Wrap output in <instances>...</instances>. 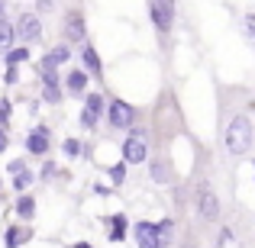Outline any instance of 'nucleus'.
Returning <instances> with one entry per match:
<instances>
[{"mask_svg":"<svg viewBox=\"0 0 255 248\" xmlns=\"http://www.w3.org/2000/svg\"><path fill=\"white\" fill-rule=\"evenodd\" d=\"M255 145V126H252V116L249 113H230V119H223V149L226 155L233 158H243L249 155Z\"/></svg>","mask_w":255,"mask_h":248,"instance_id":"obj_1","label":"nucleus"},{"mask_svg":"<svg viewBox=\"0 0 255 248\" xmlns=\"http://www.w3.org/2000/svg\"><path fill=\"white\" fill-rule=\"evenodd\" d=\"M191 206H194V216H197L204 226H213L220 219V193H217V187H213L210 174H197V177H194Z\"/></svg>","mask_w":255,"mask_h":248,"instance_id":"obj_2","label":"nucleus"},{"mask_svg":"<svg viewBox=\"0 0 255 248\" xmlns=\"http://www.w3.org/2000/svg\"><path fill=\"white\" fill-rule=\"evenodd\" d=\"M149 23L158 32V42L168 49V39L178 23V0H149Z\"/></svg>","mask_w":255,"mask_h":248,"instance_id":"obj_3","label":"nucleus"},{"mask_svg":"<svg viewBox=\"0 0 255 248\" xmlns=\"http://www.w3.org/2000/svg\"><path fill=\"white\" fill-rule=\"evenodd\" d=\"M104 119L113 132H126L139 123V110L132 103H126L123 97H113V100H107V106H104Z\"/></svg>","mask_w":255,"mask_h":248,"instance_id":"obj_4","label":"nucleus"},{"mask_svg":"<svg viewBox=\"0 0 255 248\" xmlns=\"http://www.w3.org/2000/svg\"><path fill=\"white\" fill-rule=\"evenodd\" d=\"M149 132L139 129V123L132 126V129H126V139L123 145H120V155H123L126 165H145V158H149Z\"/></svg>","mask_w":255,"mask_h":248,"instance_id":"obj_5","label":"nucleus"},{"mask_svg":"<svg viewBox=\"0 0 255 248\" xmlns=\"http://www.w3.org/2000/svg\"><path fill=\"white\" fill-rule=\"evenodd\" d=\"M84 39H87V19H84L81 3L65 6V13H62V42H68V45H81Z\"/></svg>","mask_w":255,"mask_h":248,"instance_id":"obj_6","label":"nucleus"},{"mask_svg":"<svg viewBox=\"0 0 255 248\" xmlns=\"http://www.w3.org/2000/svg\"><path fill=\"white\" fill-rule=\"evenodd\" d=\"M13 32H16V42L23 45H39L42 42V19H39L36 10H23L16 19H13Z\"/></svg>","mask_w":255,"mask_h":248,"instance_id":"obj_7","label":"nucleus"},{"mask_svg":"<svg viewBox=\"0 0 255 248\" xmlns=\"http://www.w3.org/2000/svg\"><path fill=\"white\" fill-rule=\"evenodd\" d=\"M36 75L39 81H42V100L49 106H58L65 100V90H62V78H58V68L49 62H39L36 65Z\"/></svg>","mask_w":255,"mask_h":248,"instance_id":"obj_8","label":"nucleus"},{"mask_svg":"<svg viewBox=\"0 0 255 248\" xmlns=\"http://www.w3.org/2000/svg\"><path fill=\"white\" fill-rule=\"evenodd\" d=\"M145 165H149V180L152 184H174V180H178L174 162H171V155L165 149L152 152V158H145Z\"/></svg>","mask_w":255,"mask_h":248,"instance_id":"obj_9","label":"nucleus"},{"mask_svg":"<svg viewBox=\"0 0 255 248\" xmlns=\"http://www.w3.org/2000/svg\"><path fill=\"white\" fill-rule=\"evenodd\" d=\"M104 106H107V97L104 93H84V106H81V129L94 132L104 119Z\"/></svg>","mask_w":255,"mask_h":248,"instance_id":"obj_10","label":"nucleus"},{"mask_svg":"<svg viewBox=\"0 0 255 248\" xmlns=\"http://www.w3.org/2000/svg\"><path fill=\"white\" fill-rule=\"evenodd\" d=\"M26 155H36V158H45L52 152V129L45 123L32 126L29 132H26Z\"/></svg>","mask_w":255,"mask_h":248,"instance_id":"obj_11","label":"nucleus"},{"mask_svg":"<svg viewBox=\"0 0 255 248\" xmlns=\"http://www.w3.org/2000/svg\"><path fill=\"white\" fill-rule=\"evenodd\" d=\"M78 49H81V68H84L91 78L104 81V62H100V52L94 49V42H91V39H84Z\"/></svg>","mask_w":255,"mask_h":248,"instance_id":"obj_12","label":"nucleus"},{"mask_svg":"<svg viewBox=\"0 0 255 248\" xmlns=\"http://www.w3.org/2000/svg\"><path fill=\"white\" fill-rule=\"evenodd\" d=\"M132 239H136L139 248H162V239H158V223H149V219H139L132 226Z\"/></svg>","mask_w":255,"mask_h":248,"instance_id":"obj_13","label":"nucleus"},{"mask_svg":"<svg viewBox=\"0 0 255 248\" xmlns=\"http://www.w3.org/2000/svg\"><path fill=\"white\" fill-rule=\"evenodd\" d=\"M87 81H91V75H87L84 68H68V75L62 78L65 97H84V93H87Z\"/></svg>","mask_w":255,"mask_h":248,"instance_id":"obj_14","label":"nucleus"},{"mask_svg":"<svg viewBox=\"0 0 255 248\" xmlns=\"http://www.w3.org/2000/svg\"><path fill=\"white\" fill-rule=\"evenodd\" d=\"M126 229H129L126 213H113V216L107 219V239H110V242H126Z\"/></svg>","mask_w":255,"mask_h":248,"instance_id":"obj_15","label":"nucleus"},{"mask_svg":"<svg viewBox=\"0 0 255 248\" xmlns=\"http://www.w3.org/2000/svg\"><path fill=\"white\" fill-rule=\"evenodd\" d=\"M16 216L23 219V223H32V219H36V197H32L29 190H23L16 197Z\"/></svg>","mask_w":255,"mask_h":248,"instance_id":"obj_16","label":"nucleus"},{"mask_svg":"<svg viewBox=\"0 0 255 248\" xmlns=\"http://www.w3.org/2000/svg\"><path fill=\"white\" fill-rule=\"evenodd\" d=\"M42 62L55 65V68H58V65H68V62H71V45H68V42H58V45H52V49L42 55Z\"/></svg>","mask_w":255,"mask_h":248,"instance_id":"obj_17","label":"nucleus"},{"mask_svg":"<svg viewBox=\"0 0 255 248\" xmlns=\"http://www.w3.org/2000/svg\"><path fill=\"white\" fill-rule=\"evenodd\" d=\"M29 236H32L29 229H23L19 223H13V226H6V232H3V245H6V248H23V242H26Z\"/></svg>","mask_w":255,"mask_h":248,"instance_id":"obj_18","label":"nucleus"},{"mask_svg":"<svg viewBox=\"0 0 255 248\" xmlns=\"http://www.w3.org/2000/svg\"><path fill=\"white\" fill-rule=\"evenodd\" d=\"M3 62L6 68H19V65L29 62V45H10V49L3 52Z\"/></svg>","mask_w":255,"mask_h":248,"instance_id":"obj_19","label":"nucleus"},{"mask_svg":"<svg viewBox=\"0 0 255 248\" xmlns=\"http://www.w3.org/2000/svg\"><path fill=\"white\" fill-rule=\"evenodd\" d=\"M32 180H36V174L29 171V165H23L19 171H13V174H10V184H13V190H16V193L29 190V184H32Z\"/></svg>","mask_w":255,"mask_h":248,"instance_id":"obj_20","label":"nucleus"},{"mask_svg":"<svg viewBox=\"0 0 255 248\" xmlns=\"http://www.w3.org/2000/svg\"><path fill=\"white\" fill-rule=\"evenodd\" d=\"M174 232H178V219H158V239H162V248L174 245Z\"/></svg>","mask_w":255,"mask_h":248,"instance_id":"obj_21","label":"nucleus"},{"mask_svg":"<svg viewBox=\"0 0 255 248\" xmlns=\"http://www.w3.org/2000/svg\"><path fill=\"white\" fill-rule=\"evenodd\" d=\"M13 42H16V32H13V23L3 16V19H0V55H3Z\"/></svg>","mask_w":255,"mask_h":248,"instance_id":"obj_22","label":"nucleus"},{"mask_svg":"<svg viewBox=\"0 0 255 248\" xmlns=\"http://www.w3.org/2000/svg\"><path fill=\"white\" fill-rule=\"evenodd\" d=\"M107 177H110V184H113V187H120V184L126 180V162H123V158H120L117 165L107 167Z\"/></svg>","mask_w":255,"mask_h":248,"instance_id":"obj_23","label":"nucleus"},{"mask_svg":"<svg viewBox=\"0 0 255 248\" xmlns=\"http://www.w3.org/2000/svg\"><path fill=\"white\" fill-rule=\"evenodd\" d=\"M62 152H65L68 158H81V155H84V142L71 136V139H65V142H62Z\"/></svg>","mask_w":255,"mask_h":248,"instance_id":"obj_24","label":"nucleus"},{"mask_svg":"<svg viewBox=\"0 0 255 248\" xmlns=\"http://www.w3.org/2000/svg\"><path fill=\"white\" fill-rule=\"evenodd\" d=\"M243 32H246V39L255 45V13H246L243 16Z\"/></svg>","mask_w":255,"mask_h":248,"instance_id":"obj_25","label":"nucleus"},{"mask_svg":"<svg viewBox=\"0 0 255 248\" xmlns=\"http://www.w3.org/2000/svg\"><path fill=\"white\" fill-rule=\"evenodd\" d=\"M55 171H58V167H55V162H52V158L45 155L42 167H39V177H42V180H52V177H55Z\"/></svg>","mask_w":255,"mask_h":248,"instance_id":"obj_26","label":"nucleus"},{"mask_svg":"<svg viewBox=\"0 0 255 248\" xmlns=\"http://www.w3.org/2000/svg\"><path fill=\"white\" fill-rule=\"evenodd\" d=\"M10 113H13V103L6 97H0V126H10Z\"/></svg>","mask_w":255,"mask_h":248,"instance_id":"obj_27","label":"nucleus"},{"mask_svg":"<svg viewBox=\"0 0 255 248\" xmlns=\"http://www.w3.org/2000/svg\"><path fill=\"white\" fill-rule=\"evenodd\" d=\"M220 248H236V236L230 229H220Z\"/></svg>","mask_w":255,"mask_h":248,"instance_id":"obj_28","label":"nucleus"},{"mask_svg":"<svg viewBox=\"0 0 255 248\" xmlns=\"http://www.w3.org/2000/svg\"><path fill=\"white\" fill-rule=\"evenodd\" d=\"M178 248H200V242H197V232H194V229H187V232H184V242H181Z\"/></svg>","mask_w":255,"mask_h":248,"instance_id":"obj_29","label":"nucleus"},{"mask_svg":"<svg viewBox=\"0 0 255 248\" xmlns=\"http://www.w3.org/2000/svg\"><path fill=\"white\" fill-rule=\"evenodd\" d=\"M10 149V132H6V126H0V155Z\"/></svg>","mask_w":255,"mask_h":248,"instance_id":"obj_30","label":"nucleus"},{"mask_svg":"<svg viewBox=\"0 0 255 248\" xmlns=\"http://www.w3.org/2000/svg\"><path fill=\"white\" fill-rule=\"evenodd\" d=\"M3 81H6V84H16V81H19V68H6Z\"/></svg>","mask_w":255,"mask_h":248,"instance_id":"obj_31","label":"nucleus"},{"mask_svg":"<svg viewBox=\"0 0 255 248\" xmlns=\"http://www.w3.org/2000/svg\"><path fill=\"white\" fill-rule=\"evenodd\" d=\"M52 6H55L52 0H39V10H52Z\"/></svg>","mask_w":255,"mask_h":248,"instance_id":"obj_32","label":"nucleus"},{"mask_svg":"<svg viewBox=\"0 0 255 248\" xmlns=\"http://www.w3.org/2000/svg\"><path fill=\"white\" fill-rule=\"evenodd\" d=\"M6 3H10V0H0V19L6 16Z\"/></svg>","mask_w":255,"mask_h":248,"instance_id":"obj_33","label":"nucleus"},{"mask_svg":"<svg viewBox=\"0 0 255 248\" xmlns=\"http://www.w3.org/2000/svg\"><path fill=\"white\" fill-rule=\"evenodd\" d=\"M71 248H94V245H91V242H75Z\"/></svg>","mask_w":255,"mask_h":248,"instance_id":"obj_34","label":"nucleus"}]
</instances>
